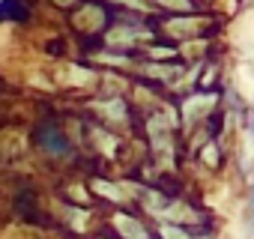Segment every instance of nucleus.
<instances>
[{"label": "nucleus", "instance_id": "nucleus-9", "mask_svg": "<svg viewBox=\"0 0 254 239\" xmlns=\"http://www.w3.org/2000/svg\"><path fill=\"white\" fill-rule=\"evenodd\" d=\"M251 129H254V123H251Z\"/></svg>", "mask_w": 254, "mask_h": 239}, {"label": "nucleus", "instance_id": "nucleus-1", "mask_svg": "<svg viewBox=\"0 0 254 239\" xmlns=\"http://www.w3.org/2000/svg\"><path fill=\"white\" fill-rule=\"evenodd\" d=\"M114 227L123 233V239H153L150 230L132 215H114Z\"/></svg>", "mask_w": 254, "mask_h": 239}, {"label": "nucleus", "instance_id": "nucleus-7", "mask_svg": "<svg viewBox=\"0 0 254 239\" xmlns=\"http://www.w3.org/2000/svg\"><path fill=\"white\" fill-rule=\"evenodd\" d=\"M117 3H126V6H135V9H141V6H144L141 0H117Z\"/></svg>", "mask_w": 254, "mask_h": 239}, {"label": "nucleus", "instance_id": "nucleus-3", "mask_svg": "<svg viewBox=\"0 0 254 239\" xmlns=\"http://www.w3.org/2000/svg\"><path fill=\"white\" fill-rule=\"evenodd\" d=\"M93 188H96V191H102V194H105V197H111V200H123L120 188H117V185H111V182H105V179H96V182H93Z\"/></svg>", "mask_w": 254, "mask_h": 239}, {"label": "nucleus", "instance_id": "nucleus-6", "mask_svg": "<svg viewBox=\"0 0 254 239\" xmlns=\"http://www.w3.org/2000/svg\"><path fill=\"white\" fill-rule=\"evenodd\" d=\"M248 215H251V227H254V185H251V200H248Z\"/></svg>", "mask_w": 254, "mask_h": 239}, {"label": "nucleus", "instance_id": "nucleus-8", "mask_svg": "<svg viewBox=\"0 0 254 239\" xmlns=\"http://www.w3.org/2000/svg\"><path fill=\"white\" fill-rule=\"evenodd\" d=\"M57 3H60V6H66V3H72V0H57Z\"/></svg>", "mask_w": 254, "mask_h": 239}, {"label": "nucleus", "instance_id": "nucleus-2", "mask_svg": "<svg viewBox=\"0 0 254 239\" xmlns=\"http://www.w3.org/2000/svg\"><path fill=\"white\" fill-rule=\"evenodd\" d=\"M102 114H108V117H114V120H123L126 117V108H123V102L120 99H114V102H108V105H96Z\"/></svg>", "mask_w": 254, "mask_h": 239}, {"label": "nucleus", "instance_id": "nucleus-4", "mask_svg": "<svg viewBox=\"0 0 254 239\" xmlns=\"http://www.w3.org/2000/svg\"><path fill=\"white\" fill-rule=\"evenodd\" d=\"M162 239H191L183 227H177V224H165L162 227Z\"/></svg>", "mask_w": 254, "mask_h": 239}, {"label": "nucleus", "instance_id": "nucleus-5", "mask_svg": "<svg viewBox=\"0 0 254 239\" xmlns=\"http://www.w3.org/2000/svg\"><path fill=\"white\" fill-rule=\"evenodd\" d=\"M162 3H165V6H174V9H189V6H191L189 0H162Z\"/></svg>", "mask_w": 254, "mask_h": 239}]
</instances>
